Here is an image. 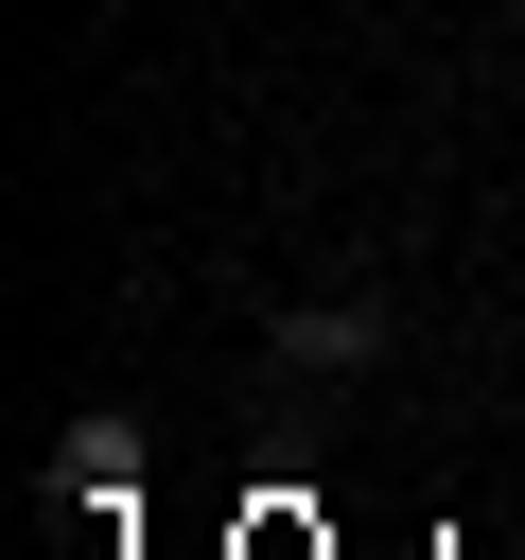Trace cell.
Here are the masks:
<instances>
[{
	"instance_id": "6da1fadb",
	"label": "cell",
	"mask_w": 525,
	"mask_h": 560,
	"mask_svg": "<svg viewBox=\"0 0 525 560\" xmlns=\"http://www.w3.org/2000/svg\"><path fill=\"white\" fill-rule=\"evenodd\" d=\"M262 350H280L298 385H350V368H385V350H402V315H385V298H280V315H262Z\"/></svg>"
},
{
	"instance_id": "7a4b0ae2",
	"label": "cell",
	"mask_w": 525,
	"mask_h": 560,
	"mask_svg": "<svg viewBox=\"0 0 525 560\" xmlns=\"http://www.w3.org/2000/svg\"><path fill=\"white\" fill-rule=\"evenodd\" d=\"M122 472H140V420H70L52 438V508H122Z\"/></svg>"
}]
</instances>
